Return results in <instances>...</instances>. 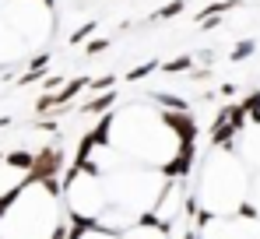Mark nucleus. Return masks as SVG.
I'll use <instances>...</instances> for the list:
<instances>
[{"mask_svg":"<svg viewBox=\"0 0 260 239\" xmlns=\"http://www.w3.org/2000/svg\"><path fill=\"white\" fill-rule=\"evenodd\" d=\"M63 148H56V144H49L43 152H36L32 155V165H28V172H25V180L28 183H43V180H56L60 172H63Z\"/></svg>","mask_w":260,"mask_h":239,"instance_id":"f257e3e1","label":"nucleus"},{"mask_svg":"<svg viewBox=\"0 0 260 239\" xmlns=\"http://www.w3.org/2000/svg\"><path fill=\"white\" fill-rule=\"evenodd\" d=\"M162 127L173 134V141H197V120L190 109H166Z\"/></svg>","mask_w":260,"mask_h":239,"instance_id":"f03ea898","label":"nucleus"},{"mask_svg":"<svg viewBox=\"0 0 260 239\" xmlns=\"http://www.w3.org/2000/svg\"><path fill=\"white\" fill-rule=\"evenodd\" d=\"M193 155H197V141H179L173 162H166V176H186L193 169Z\"/></svg>","mask_w":260,"mask_h":239,"instance_id":"7ed1b4c3","label":"nucleus"},{"mask_svg":"<svg viewBox=\"0 0 260 239\" xmlns=\"http://www.w3.org/2000/svg\"><path fill=\"white\" fill-rule=\"evenodd\" d=\"M123 239H166V222L158 215H144V222H137L130 232H123Z\"/></svg>","mask_w":260,"mask_h":239,"instance_id":"20e7f679","label":"nucleus"},{"mask_svg":"<svg viewBox=\"0 0 260 239\" xmlns=\"http://www.w3.org/2000/svg\"><path fill=\"white\" fill-rule=\"evenodd\" d=\"M113 102H116V92H113V88H106L102 95H95L91 102H85V106H81V113H85V116H99V113H109V106H113Z\"/></svg>","mask_w":260,"mask_h":239,"instance_id":"39448f33","label":"nucleus"},{"mask_svg":"<svg viewBox=\"0 0 260 239\" xmlns=\"http://www.w3.org/2000/svg\"><path fill=\"white\" fill-rule=\"evenodd\" d=\"M7 169H21V172H28V165H32V155L28 152H11L7 159H4Z\"/></svg>","mask_w":260,"mask_h":239,"instance_id":"423d86ee","label":"nucleus"},{"mask_svg":"<svg viewBox=\"0 0 260 239\" xmlns=\"http://www.w3.org/2000/svg\"><path fill=\"white\" fill-rule=\"evenodd\" d=\"M155 102H158L162 109H190V106H186V99H179V95H166V92H158V95H155Z\"/></svg>","mask_w":260,"mask_h":239,"instance_id":"0eeeda50","label":"nucleus"},{"mask_svg":"<svg viewBox=\"0 0 260 239\" xmlns=\"http://www.w3.org/2000/svg\"><path fill=\"white\" fill-rule=\"evenodd\" d=\"M158 67H162L166 74H179V71H190L193 60H190V56H179V60H169V64H158Z\"/></svg>","mask_w":260,"mask_h":239,"instance_id":"6e6552de","label":"nucleus"},{"mask_svg":"<svg viewBox=\"0 0 260 239\" xmlns=\"http://www.w3.org/2000/svg\"><path fill=\"white\" fill-rule=\"evenodd\" d=\"M179 11H183V0H173V4H166V7H158V11H155L151 18H155V21H166V18H176Z\"/></svg>","mask_w":260,"mask_h":239,"instance_id":"1a4fd4ad","label":"nucleus"},{"mask_svg":"<svg viewBox=\"0 0 260 239\" xmlns=\"http://www.w3.org/2000/svg\"><path fill=\"white\" fill-rule=\"evenodd\" d=\"M151 71H158V60H148V64H141V67H134V71H130V74H127V81H130V84H134V81L148 78Z\"/></svg>","mask_w":260,"mask_h":239,"instance_id":"9d476101","label":"nucleus"},{"mask_svg":"<svg viewBox=\"0 0 260 239\" xmlns=\"http://www.w3.org/2000/svg\"><path fill=\"white\" fill-rule=\"evenodd\" d=\"M253 49H257V42H239V46H236V49H232V53H229V60H236V64H239V60H246V56H253Z\"/></svg>","mask_w":260,"mask_h":239,"instance_id":"9b49d317","label":"nucleus"},{"mask_svg":"<svg viewBox=\"0 0 260 239\" xmlns=\"http://www.w3.org/2000/svg\"><path fill=\"white\" fill-rule=\"evenodd\" d=\"M106 46H109V39H91L85 49H88V56H99V53H106Z\"/></svg>","mask_w":260,"mask_h":239,"instance_id":"f8f14e48","label":"nucleus"},{"mask_svg":"<svg viewBox=\"0 0 260 239\" xmlns=\"http://www.w3.org/2000/svg\"><path fill=\"white\" fill-rule=\"evenodd\" d=\"M91 32H95V21H88V25H81V28H78V32L71 36V42H85L88 36H91Z\"/></svg>","mask_w":260,"mask_h":239,"instance_id":"ddd939ff","label":"nucleus"},{"mask_svg":"<svg viewBox=\"0 0 260 239\" xmlns=\"http://www.w3.org/2000/svg\"><path fill=\"white\" fill-rule=\"evenodd\" d=\"M253 207H257V215H260V176H257V183H253V200H250Z\"/></svg>","mask_w":260,"mask_h":239,"instance_id":"4468645a","label":"nucleus"},{"mask_svg":"<svg viewBox=\"0 0 260 239\" xmlns=\"http://www.w3.org/2000/svg\"><path fill=\"white\" fill-rule=\"evenodd\" d=\"M43 4H46V7H53V0H43Z\"/></svg>","mask_w":260,"mask_h":239,"instance_id":"2eb2a0df","label":"nucleus"}]
</instances>
